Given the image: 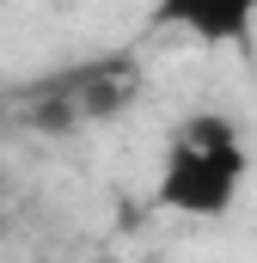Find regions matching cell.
Here are the masks:
<instances>
[{
  "mask_svg": "<svg viewBox=\"0 0 257 263\" xmlns=\"http://www.w3.org/2000/svg\"><path fill=\"white\" fill-rule=\"evenodd\" d=\"M141 86L147 80H141L135 55H92V62H74L62 73H43V80L0 92V117L31 135H74V129H92V123L135 110Z\"/></svg>",
  "mask_w": 257,
  "mask_h": 263,
  "instance_id": "1",
  "label": "cell"
},
{
  "mask_svg": "<svg viewBox=\"0 0 257 263\" xmlns=\"http://www.w3.org/2000/svg\"><path fill=\"white\" fill-rule=\"evenodd\" d=\"M245 135L233 117L221 110H190L172 141H166V165H159V208L172 214H196V220H214L227 214L239 184H245Z\"/></svg>",
  "mask_w": 257,
  "mask_h": 263,
  "instance_id": "2",
  "label": "cell"
},
{
  "mask_svg": "<svg viewBox=\"0 0 257 263\" xmlns=\"http://www.w3.org/2000/svg\"><path fill=\"white\" fill-rule=\"evenodd\" d=\"M153 18L190 31L202 43H245L251 18H257V0H159Z\"/></svg>",
  "mask_w": 257,
  "mask_h": 263,
  "instance_id": "3",
  "label": "cell"
},
{
  "mask_svg": "<svg viewBox=\"0 0 257 263\" xmlns=\"http://www.w3.org/2000/svg\"><path fill=\"white\" fill-rule=\"evenodd\" d=\"M0 196H6V178H0Z\"/></svg>",
  "mask_w": 257,
  "mask_h": 263,
  "instance_id": "4",
  "label": "cell"
}]
</instances>
